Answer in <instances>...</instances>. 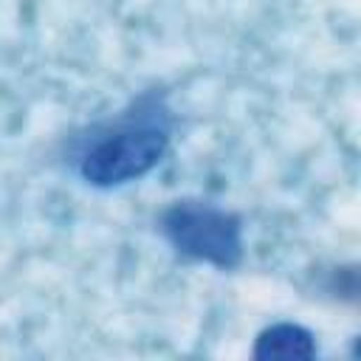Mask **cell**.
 <instances>
[{
  "mask_svg": "<svg viewBox=\"0 0 361 361\" xmlns=\"http://www.w3.org/2000/svg\"><path fill=\"white\" fill-rule=\"evenodd\" d=\"M251 355L257 361H310L319 355L313 330L296 322H274L259 330Z\"/></svg>",
  "mask_w": 361,
  "mask_h": 361,
  "instance_id": "obj_3",
  "label": "cell"
},
{
  "mask_svg": "<svg viewBox=\"0 0 361 361\" xmlns=\"http://www.w3.org/2000/svg\"><path fill=\"white\" fill-rule=\"evenodd\" d=\"M172 141V113L161 93L138 96L124 113L73 141V172L93 189H118L149 175Z\"/></svg>",
  "mask_w": 361,
  "mask_h": 361,
  "instance_id": "obj_1",
  "label": "cell"
},
{
  "mask_svg": "<svg viewBox=\"0 0 361 361\" xmlns=\"http://www.w3.org/2000/svg\"><path fill=\"white\" fill-rule=\"evenodd\" d=\"M161 234L172 251L192 262L231 271L245 257L243 217L209 200L183 197L161 212Z\"/></svg>",
  "mask_w": 361,
  "mask_h": 361,
  "instance_id": "obj_2",
  "label": "cell"
}]
</instances>
